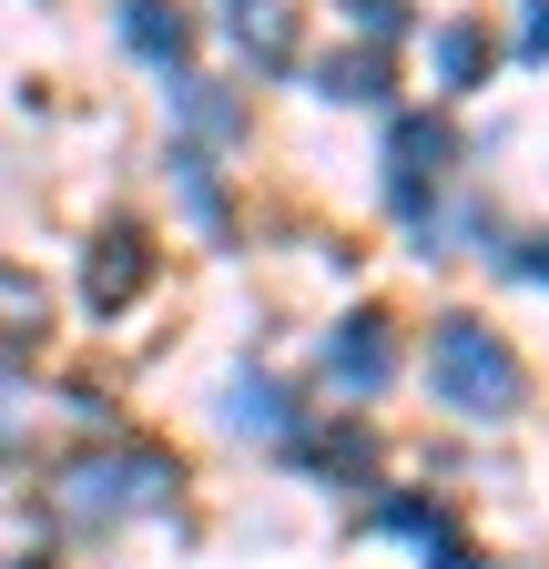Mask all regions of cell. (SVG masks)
Instances as JSON below:
<instances>
[{
  "instance_id": "cell-6",
  "label": "cell",
  "mask_w": 549,
  "mask_h": 569,
  "mask_svg": "<svg viewBox=\"0 0 549 569\" xmlns=\"http://www.w3.org/2000/svg\"><path fill=\"white\" fill-rule=\"evenodd\" d=\"M234 41H244L254 71H296L306 21H296V0H234Z\"/></svg>"
},
{
  "instance_id": "cell-11",
  "label": "cell",
  "mask_w": 549,
  "mask_h": 569,
  "mask_svg": "<svg viewBox=\"0 0 549 569\" xmlns=\"http://www.w3.org/2000/svg\"><path fill=\"white\" fill-rule=\"evenodd\" d=\"M234 427H244V438H286V387H264V377H234Z\"/></svg>"
},
{
  "instance_id": "cell-10",
  "label": "cell",
  "mask_w": 549,
  "mask_h": 569,
  "mask_svg": "<svg viewBox=\"0 0 549 569\" xmlns=\"http://www.w3.org/2000/svg\"><path fill=\"white\" fill-rule=\"evenodd\" d=\"M316 92H326V102H377V92H387V51H347V61H326V71H316Z\"/></svg>"
},
{
  "instance_id": "cell-5",
  "label": "cell",
  "mask_w": 549,
  "mask_h": 569,
  "mask_svg": "<svg viewBox=\"0 0 549 569\" xmlns=\"http://www.w3.org/2000/svg\"><path fill=\"white\" fill-rule=\"evenodd\" d=\"M326 367H336V387H357V397H377L387 377H397V326L367 306V316H347L336 326V346H326Z\"/></svg>"
},
{
  "instance_id": "cell-12",
  "label": "cell",
  "mask_w": 549,
  "mask_h": 569,
  "mask_svg": "<svg viewBox=\"0 0 549 569\" xmlns=\"http://www.w3.org/2000/svg\"><path fill=\"white\" fill-rule=\"evenodd\" d=\"M438 71H448V92H468L478 71H489V31H478V21H448L438 31Z\"/></svg>"
},
{
  "instance_id": "cell-16",
  "label": "cell",
  "mask_w": 549,
  "mask_h": 569,
  "mask_svg": "<svg viewBox=\"0 0 549 569\" xmlns=\"http://www.w3.org/2000/svg\"><path fill=\"white\" fill-rule=\"evenodd\" d=\"M519 274H549V234H539V244H529V254H519Z\"/></svg>"
},
{
  "instance_id": "cell-13",
  "label": "cell",
  "mask_w": 549,
  "mask_h": 569,
  "mask_svg": "<svg viewBox=\"0 0 549 569\" xmlns=\"http://www.w3.org/2000/svg\"><path fill=\"white\" fill-rule=\"evenodd\" d=\"M347 21L367 31V51H387V41L407 31V0H347Z\"/></svg>"
},
{
  "instance_id": "cell-15",
  "label": "cell",
  "mask_w": 549,
  "mask_h": 569,
  "mask_svg": "<svg viewBox=\"0 0 549 569\" xmlns=\"http://www.w3.org/2000/svg\"><path fill=\"white\" fill-rule=\"evenodd\" d=\"M529 51H549V0H539V11H529Z\"/></svg>"
},
{
  "instance_id": "cell-14",
  "label": "cell",
  "mask_w": 549,
  "mask_h": 569,
  "mask_svg": "<svg viewBox=\"0 0 549 569\" xmlns=\"http://www.w3.org/2000/svg\"><path fill=\"white\" fill-rule=\"evenodd\" d=\"M173 92H183V112H193L203 132H234V102H224V92H203L193 71H173Z\"/></svg>"
},
{
  "instance_id": "cell-2",
  "label": "cell",
  "mask_w": 549,
  "mask_h": 569,
  "mask_svg": "<svg viewBox=\"0 0 549 569\" xmlns=\"http://www.w3.org/2000/svg\"><path fill=\"white\" fill-rule=\"evenodd\" d=\"M428 377H438V397H448L458 417H509V407H519V356H509L489 326H468V316H448V326L428 336Z\"/></svg>"
},
{
  "instance_id": "cell-8",
  "label": "cell",
  "mask_w": 549,
  "mask_h": 569,
  "mask_svg": "<svg viewBox=\"0 0 549 569\" xmlns=\"http://www.w3.org/2000/svg\"><path fill=\"white\" fill-rule=\"evenodd\" d=\"M41 336H51V284H41L31 264H0V346L31 356Z\"/></svg>"
},
{
  "instance_id": "cell-4",
  "label": "cell",
  "mask_w": 549,
  "mask_h": 569,
  "mask_svg": "<svg viewBox=\"0 0 549 569\" xmlns=\"http://www.w3.org/2000/svg\"><path fill=\"white\" fill-rule=\"evenodd\" d=\"M448 153H458V132H448L438 112H428V122H397V142H387V163H397V173H387V183H397V203H407V213H428V193H438Z\"/></svg>"
},
{
  "instance_id": "cell-7",
  "label": "cell",
  "mask_w": 549,
  "mask_h": 569,
  "mask_svg": "<svg viewBox=\"0 0 549 569\" xmlns=\"http://www.w3.org/2000/svg\"><path fill=\"white\" fill-rule=\"evenodd\" d=\"M122 41L143 51V61H163V71H183V51H193V11H183V0H122Z\"/></svg>"
},
{
  "instance_id": "cell-9",
  "label": "cell",
  "mask_w": 549,
  "mask_h": 569,
  "mask_svg": "<svg viewBox=\"0 0 549 569\" xmlns=\"http://www.w3.org/2000/svg\"><path fill=\"white\" fill-rule=\"evenodd\" d=\"M387 529H397V539H418L438 569H478V549H468V539H458V529L428 509V498H397V509H387Z\"/></svg>"
},
{
  "instance_id": "cell-1",
  "label": "cell",
  "mask_w": 549,
  "mask_h": 569,
  "mask_svg": "<svg viewBox=\"0 0 549 569\" xmlns=\"http://www.w3.org/2000/svg\"><path fill=\"white\" fill-rule=\"evenodd\" d=\"M173 488H183L173 448H153V438H122V448H92V458H72V468H61L51 509L72 519V529H122V519L163 509Z\"/></svg>"
},
{
  "instance_id": "cell-3",
  "label": "cell",
  "mask_w": 549,
  "mask_h": 569,
  "mask_svg": "<svg viewBox=\"0 0 549 569\" xmlns=\"http://www.w3.org/2000/svg\"><path fill=\"white\" fill-rule=\"evenodd\" d=\"M143 274H153V244L132 234V224H112V234L82 254V296H92V316H122L132 296H143Z\"/></svg>"
}]
</instances>
